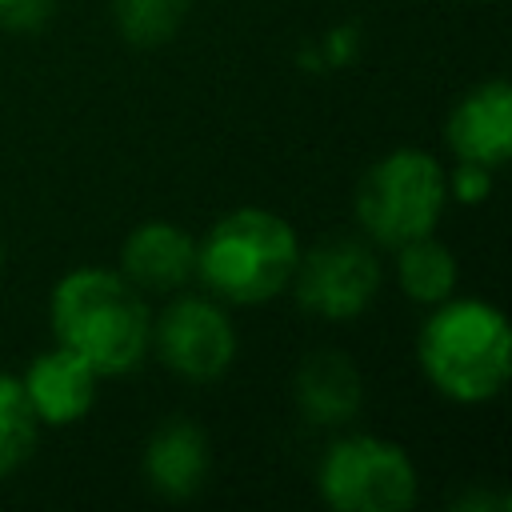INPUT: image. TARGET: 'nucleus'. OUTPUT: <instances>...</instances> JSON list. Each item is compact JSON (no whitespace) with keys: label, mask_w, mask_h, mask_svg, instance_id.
<instances>
[{"label":"nucleus","mask_w":512,"mask_h":512,"mask_svg":"<svg viewBox=\"0 0 512 512\" xmlns=\"http://www.w3.org/2000/svg\"><path fill=\"white\" fill-rule=\"evenodd\" d=\"M56 344L72 348L96 376L136 368L152 348V312L144 292L112 268H72L48 296Z\"/></svg>","instance_id":"f257e3e1"},{"label":"nucleus","mask_w":512,"mask_h":512,"mask_svg":"<svg viewBox=\"0 0 512 512\" xmlns=\"http://www.w3.org/2000/svg\"><path fill=\"white\" fill-rule=\"evenodd\" d=\"M416 360L428 384L456 404H484L504 392L512 372V328L488 300H440L420 324Z\"/></svg>","instance_id":"f03ea898"},{"label":"nucleus","mask_w":512,"mask_h":512,"mask_svg":"<svg viewBox=\"0 0 512 512\" xmlns=\"http://www.w3.org/2000/svg\"><path fill=\"white\" fill-rule=\"evenodd\" d=\"M296 260L300 240L292 224L268 208H232L196 244V276L228 304H264L280 296Z\"/></svg>","instance_id":"7ed1b4c3"},{"label":"nucleus","mask_w":512,"mask_h":512,"mask_svg":"<svg viewBox=\"0 0 512 512\" xmlns=\"http://www.w3.org/2000/svg\"><path fill=\"white\" fill-rule=\"evenodd\" d=\"M448 204V168L424 148L380 156L356 184V220L380 248L432 236Z\"/></svg>","instance_id":"20e7f679"},{"label":"nucleus","mask_w":512,"mask_h":512,"mask_svg":"<svg viewBox=\"0 0 512 512\" xmlns=\"http://www.w3.org/2000/svg\"><path fill=\"white\" fill-rule=\"evenodd\" d=\"M316 488L336 512H408L416 504V464L384 436H340L316 472Z\"/></svg>","instance_id":"39448f33"},{"label":"nucleus","mask_w":512,"mask_h":512,"mask_svg":"<svg viewBox=\"0 0 512 512\" xmlns=\"http://www.w3.org/2000/svg\"><path fill=\"white\" fill-rule=\"evenodd\" d=\"M380 256L372 244L352 236H332L308 252H300L292 288L304 312L320 320H352L380 292Z\"/></svg>","instance_id":"423d86ee"},{"label":"nucleus","mask_w":512,"mask_h":512,"mask_svg":"<svg viewBox=\"0 0 512 512\" xmlns=\"http://www.w3.org/2000/svg\"><path fill=\"white\" fill-rule=\"evenodd\" d=\"M152 348L184 380H216L236 360V328L208 296H176L152 316Z\"/></svg>","instance_id":"0eeeda50"},{"label":"nucleus","mask_w":512,"mask_h":512,"mask_svg":"<svg viewBox=\"0 0 512 512\" xmlns=\"http://www.w3.org/2000/svg\"><path fill=\"white\" fill-rule=\"evenodd\" d=\"M444 144L456 160H476L484 168H504L512 156V84L484 80L456 100L444 124Z\"/></svg>","instance_id":"6e6552de"},{"label":"nucleus","mask_w":512,"mask_h":512,"mask_svg":"<svg viewBox=\"0 0 512 512\" xmlns=\"http://www.w3.org/2000/svg\"><path fill=\"white\" fill-rule=\"evenodd\" d=\"M120 276L140 292H176L196 276V240L172 220H144L124 236Z\"/></svg>","instance_id":"1a4fd4ad"},{"label":"nucleus","mask_w":512,"mask_h":512,"mask_svg":"<svg viewBox=\"0 0 512 512\" xmlns=\"http://www.w3.org/2000/svg\"><path fill=\"white\" fill-rule=\"evenodd\" d=\"M96 368L88 360H80L72 348L64 344H52L48 352H40L28 372L20 376L24 392H28V404L36 412L40 424H76L92 412L96 404Z\"/></svg>","instance_id":"9d476101"},{"label":"nucleus","mask_w":512,"mask_h":512,"mask_svg":"<svg viewBox=\"0 0 512 512\" xmlns=\"http://www.w3.org/2000/svg\"><path fill=\"white\" fill-rule=\"evenodd\" d=\"M208 464H212L208 436L192 420H168L144 444V476L152 492L168 500H184L200 492V484L208 480Z\"/></svg>","instance_id":"9b49d317"},{"label":"nucleus","mask_w":512,"mask_h":512,"mask_svg":"<svg viewBox=\"0 0 512 512\" xmlns=\"http://www.w3.org/2000/svg\"><path fill=\"white\" fill-rule=\"evenodd\" d=\"M296 404L312 424H348L364 404L360 368L336 348L312 352L296 368Z\"/></svg>","instance_id":"f8f14e48"},{"label":"nucleus","mask_w":512,"mask_h":512,"mask_svg":"<svg viewBox=\"0 0 512 512\" xmlns=\"http://www.w3.org/2000/svg\"><path fill=\"white\" fill-rule=\"evenodd\" d=\"M396 280L408 300L416 304H440L456 288V256L436 240L420 236L396 248Z\"/></svg>","instance_id":"ddd939ff"},{"label":"nucleus","mask_w":512,"mask_h":512,"mask_svg":"<svg viewBox=\"0 0 512 512\" xmlns=\"http://www.w3.org/2000/svg\"><path fill=\"white\" fill-rule=\"evenodd\" d=\"M40 440V420L28 404V392L20 376L0 372V476L16 472Z\"/></svg>","instance_id":"4468645a"},{"label":"nucleus","mask_w":512,"mask_h":512,"mask_svg":"<svg viewBox=\"0 0 512 512\" xmlns=\"http://www.w3.org/2000/svg\"><path fill=\"white\" fill-rule=\"evenodd\" d=\"M188 8H192V0H112V16H116L120 36L128 44H140V48L172 40L180 32Z\"/></svg>","instance_id":"2eb2a0df"},{"label":"nucleus","mask_w":512,"mask_h":512,"mask_svg":"<svg viewBox=\"0 0 512 512\" xmlns=\"http://www.w3.org/2000/svg\"><path fill=\"white\" fill-rule=\"evenodd\" d=\"M492 192V168L476 164V160H456L448 172V196L464 200V204H480Z\"/></svg>","instance_id":"dca6fc26"},{"label":"nucleus","mask_w":512,"mask_h":512,"mask_svg":"<svg viewBox=\"0 0 512 512\" xmlns=\"http://www.w3.org/2000/svg\"><path fill=\"white\" fill-rule=\"evenodd\" d=\"M56 0H0V28L8 32H36L52 16Z\"/></svg>","instance_id":"f3484780"},{"label":"nucleus","mask_w":512,"mask_h":512,"mask_svg":"<svg viewBox=\"0 0 512 512\" xmlns=\"http://www.w3.org/2000/svg\"><path fill=\"white\" fill-rule=\"evenodd\" d=\"M460 512H476V508H496V512H508V500L504 496H488V492H468L456 500Z\"/></svg>","instance_id":"a211bd4d"},{"label":"nucleus","mask_w":512,"mask_h":512,"mask_svg":"<svg viewBox=\"0 0 512 512\" xmlns=\"http://www.w3.org/2000/svg\"><path fill=\"white\" fill-rule=\"evenodd\" d=\"M0 260H4V248H0Z\"/></svg>","instance_id":"6ab92c4d"}]
</instances>
